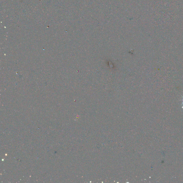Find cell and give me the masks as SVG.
<instances>
[{"instance_id":"cell-1","label":"cell","mask_w":183,"mask_h":183,"mask_svg":"<svg viewBox=\"0 0 183 183\" xmlns=\"http://www.w3.org/2000/svg\"><path fill=\"white\" fill-rule=\"evenodd\" d=\"M182 108H183V97L182 98Z\"/></svg>"}]
</instances>
